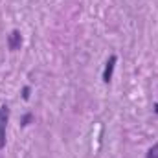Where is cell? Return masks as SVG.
I'll return each mask as SVG.
<instances>
[{
	"label": "cell",
	"mask_w": 158,
	"mask_h": 158,
	"mask_svg": "<svg viewBox=\"0 0 158 158\" xmlns=\"http://www.w3.org/2000/svg\"><path fill=\"white\" fill-rule=\"evenodd\" d=\"M9 105H0V151L6 147V132H7V123H9Z\"/></svg>",
	"instance_id": "1"
},
{
	"label": "cell",
	"mask_w": 158,
	"mask_h": 158,
	"mask_svg": "<svg viewBox=\"0 0 158 158\" xmlns=\"http://www.w3.org/2000/svg\"><path fill=\"white\" fill-rule=\"evenodd\" d=\"M116 63H118V55H116V53H112V55L107 59V63H105V68H103V74H101L103 83H107V85H109V83L112 81V74H114Z\"/></svg>",
	"instance_id": "2"
},
{
	"label": "cell",
	"mask_w": 158,
	"mask_h": 158,
	"mask_svg": "<svg viewBox=\"0 0 158 158\" xmlns=\"http://www.w3.org/2000/svg\"><path fill=\"white\" fill-rule=\"evenodd\" d=\"M7 48H9V52H17L22 48V33L19 30H13L7 35Z\"/></svg>",
	"instance_id": "3"
},
{
	"label": "cell",
	"mask_w": 158,
	"mask_h": 158,
	"mask_svg": "<svg viewBox=\"0 0 158 158\" xmlns=\"http://www.w3.org/2000/svg\"><path fill=\"white\" fill-rule=\"evenodd\" d=\"M35 119V116H33V112H26L22 118H20V127H28L31 121Z\"/></svg>",
	"instance_id": "4"
},
{
	"label": "cell",
	"mask_w": 158,
	"mask_h": 158,
	"mask_svg": "<svg viewBox=\"0 0 158 158\" xmlns=\"http://www.w3.org/2000/svg\"><path fill=\"white\" fill-rule=\"evenodd\" d=\"M145 158H158V143H155V145L147 151V156Z\"/></svg>",
	"instance_id": "5"
},
{
	"label": "cell",
	"mask_w": 158,
	"mask_h": 158,
	"mask_svg": "<svg viewBox=\"0 0 158 158\" xmlns=\"http://www.w3.org/2000/svg\"><path fill=\"white\" fill-rule=\"evenodd\" d=\"M30 92H31V86H30V85H26V86L22 88V99H24V101H28V99H30Z\"/></svg>",
	"instance_id": "6"
},
{
	"label": "cell",
	"mask_w": 158,
	"mask_h": 158,
	"mask_svg": "<svg viewBox=\"0 0 158 158\" xmlns=\"http://www.w3.org/2000/svg\"><path fill=\"white\" fill-rule=\"evenodd\" d=\"M153 112L158 116V103H155V105H153Z\"/></svg>",
	"instance_id": "7"
}]
</instances>
